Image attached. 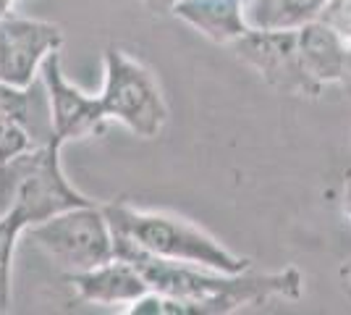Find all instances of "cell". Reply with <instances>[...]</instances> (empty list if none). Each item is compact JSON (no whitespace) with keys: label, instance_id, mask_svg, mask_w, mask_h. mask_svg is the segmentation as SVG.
<instances>
[{"label":"cell","instance_id":"8fae6325","mask_svg":"<svg viewBox=\"0 0 351 315\" xmlns=\"http://www.w3.org/2000/svg\"><path fill=\"white\" fill-rule=\"evenodd\" d=\"M66 281L82 300L95 305H134L147 292H152L139 268L123 257H113L97 268L66 273Z\"/></svg>","mask_w":351,"mask_h":315},{"label":"cell","instance_id":"5bb4252c","mask_svg":"<svg viewBox=\"0 0 351 315\" xmlns=\"http://www.w3.org/2000/svg\"><path fill=\"white\" fill-rule=\"evenodd\" d=\"M27 231V224L8 210L0 215V313L11 307V268H14V250L16 240Z\"/></svg>","mask_w":351,"mask_h":315},{"label":"cell","instance_id":"e0dca14e","mask_svg":"<svg viewBox=\"0 0 351 315\" xmlns=\"http://www.w3.org/2000/svg\"><path fill=\"white\" fill-rule=\"evenodd\" d=\"M11 5H14V0H0V16L5 11H11Z\"/></svg>","mask_w":351,"mask_h":315},{"label":"cell","instance_id":"8992f818","mask_svg":"<svg viewBox=\"0 0 351 315\" xmlns=\"http://www.w3.org/2000/svg\"><path fill=\"white\" fill-rule=\"evenodd\" d=\"M231 47L270 87L302 97H315L320 92L302 66L296 30H249Z\"/></svg>","mask_w":351,"mask_h":315},{"label":"cell","instance_id":"3957f363","mask_svg":"<svg viewBox=\"0 0 351 315\" xmlns=\"http://www.w3.org/2000/svg\"><path fill=\"white\" fill-rule=\"evenodd\" d=\"M100 103L105 119L123 124L145 139L158 137L168 124V105L155 74L121 47L105 50V87Z\"/></svg>","mask_w":351,"mask_h":315},{"label":"cell","instance_id":"30bf717a","mask_svg":"<svg viewBox=\"0 0 351 315\" xmlns=\"http://www.w3.org/2000/svg\"><path fill=\"white\" fill-rule=\"evenodd\" d=\"M296 45H299V58L304 71L320 90L346 79L351 69L349 40L333 24H328L325 19H315L299 27Z\"/></svg>","mask_w":351,"mask_h":315},{"label":"cell","instance_id":"7c38bea8","mask_svg":"<svg viewBox=\"0 0 351 315\" xmlns=\"http://www.w3.org/2000/svg\"><path fill=\"white\" fill-rule=\"evenodd\" d=\"M171 11L218 45H234L252 30L244 0H178Z\"/></svg>","mask_w":351,"mask_h":315},{"label":"cell","instance_id":"9a60e30c","mask_svg":"<svg viewBox=\"0 0 351 315\" xmlns=\"http://www.w3.org/2000/svg\"><path fill=\"white\" fill-rule=\"evenodd\" d=\"M338 279H341V286H343L346 297L351 300V255L341 263V268H338Z\"/></svg>","mask_w":351,"mask_h":315},{"label":"cell","instance_id":"4fadbf2b","mask_svg":"<svg viewBox=\"0 0 351 315\" xmlns=\"http://www.w3.org/2000/svg\"><path fill=\"white\" fill-rule=\"evenodd\" d=\"M330 0H244L252 30H299L322 19Z\"/></svg>","mask_w":351,"mask_h":315},{"label":"cell","instance_id":"277c9868","mask_svg":"<svg viewBox=\"0 0 351 315\" xmlns=\"http://www.w3.org/2000/svg\"><path fill=\"white\" fill-rule=\"evenodd\" d=\"M27 234L66 273L97 268L116 257L113 226L97 202L63 210L43 224L29 226Z\"/></svg>","mask_w":351,"mask_h":315},{"label":"cell","instance_id":"5b68a950","mask_svg":"<svg viewBox=\"0 0 351 315\" xmlns=\"http://www.w3.org/2000/svg\"><path fill=\"white\" fill-rule=\"evenodd\" d=\"M53 139V105L45 79H34L29 87L0 82V161L45 148Z\"/></svg>","mask_w":351,"mask_h":315},{"label":"cell","instance_id":"9c48e42d","mask_svg":"<svg viewBox=\"0 0 351 315\" xmlns=\"http://www.w3.org/2000/svg\"><path fill=\"white\" fill-rule=\"evenodd\" d=\"M43 79L50 92V105H53V126H56V139L63 145L71 139H82L103 129L105 110L100 97L84 95L79 87H73L71 82L60 71L58 50L50 53L43 63Z\"/></svg>","mask_w":351,"mask_h":315},{"label":"cell","instance_id":"6da1fadb","mask_svg":"<svg viewBox=\"0 0 351 315\" xmlns=\"http://www.w3.org/2000/svg\"><path fill=\"white\" fill-rule=\"evenodd\" d=\"M116 257L134 263L152 292L129 307L132 315H226L270 300H299L304 276L296 266L280 270H223L165 260L142 250L132 237L113 231Z\"/></svg>","mask_w":351,"mask_h":315},{"label":"cell","instance_id":"2e32d148","mask_svg":"<svg viewBox=\"0 0 351 315\" xmlns=\"http://www.w3.org/2000/svg\"><path fill=\"white\" fill-rule=\"evenodd\" d=\"M343 218H346V224L351 226V176L346 179V184H343Z\"/></svg>","mask_w":351,"mask_h":315},{"label":"cell","instance_id":"52a82bcc","mask_svg":"<svg viewBox=\"0 0 351 315\" xmlns=\"http://www.w3.org/2000/svg\"><path fill=\"white\" fill-rule=\"evenodd\" d=\"M60 150H63L60 139H53L50 145L40 148L34 163L16 192V202L11 210L27 224V229L43 224L63 210L95 202L87 195H82L79 189H73V184H69L63 165H60Z\"/></svg>","mask_w":351,"mask_h":315},{"label":"cell","instance_id":"ba28073f","mask_svg":"<svg viewBox=\"0 0 351 315\" xmlns=\"http://www.w3.org/2000/svg\"><path fill=\"white\" fill-rule=\"evenodd\" d=\"M63 45L58 24L16 16H0V82L11 87H29L43 74V63L50 53Z\"/></svg>","mask_w":351,"mask_h":315},{"label":"cell","instance_id":"7a4b0ae2","mask_svg":"<svg viewBox=\"0 0 351 315\" xmlns=\"http://www.w3.org/2000/svg\"><path fill=\"white\" fill-rule=\"evenodd\" d=\"M103 208L113 231L132 237L142 250L152 255L223 270V273H241L252 268L249 257L231 253L210 231L186 218H178L171 213H155V210H136L126 202H110Z\"/></svg>","mask_w":351,"mask_h":315}]
</instances>
